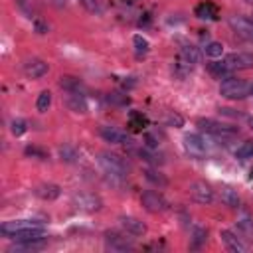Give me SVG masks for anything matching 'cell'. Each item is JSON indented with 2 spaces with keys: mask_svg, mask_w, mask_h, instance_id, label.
<instances>
[{
  "mask_svg": "<svg viewBox=\"0 0 253 253\" xmlns=\"http://www.w3.org/2000/svg\"><path fill=\"white\" fill-rule=\"evenodd\" d=\"M99 164L103 168V172L107 176H111L113 180H123L128 174V164L123 156L113 154V152H101L99 154Z\"/></svg>",
  "mask_w": 253,
  "mask_h": 253,
  "instance_id": "6da1fadb",
  "label": "cell"
},
{
  "mask_svg": "<svg viewBox=\"0 0 253 253\" xmlns=\"http://www.w3.org/2000/svg\"><path fill=\"white\" fill-rule=\"evenodd\" d=\"M219 93L225 99H243V97L251 95V83H247L243 79L225 77L219 85Z\"/></svg>",
  "mask_w": 253,
  "mask_h": 253,
  "instance_id": "7a4b0ae2",
  "label": "cell"
},
{
  "mask_svg": "<svg viewBox=\"0 0 253 253\" xmlns=\"http://www.w3.org/2000/svg\"><path fill=\"white\" fill-rule=\"evenodd\" d=\"M223 63L229 71H243L253 67V53L249 51H233L223 57Z\"/></svg>",
  "mask_w": 253,
  "mask_h": 253,
  "instance_id": "3957f363",
  "label": "cell"
},
{
  "mask_svg": "<svg viewBox=\"0 0 253 253\" xmlns=\"http://www.w3.org/2000/svg\"><path fill=\"white\" fill-rule=\"evenodd\" d=\"M184 148H186V152H188L190 156L202 158V156L208 154L210 144H208V140H206L204 136H200V134H186V136H184Z\"/></svg>",
  "mask_w": 253,
  "mask_h": 253,
  "instance_id": "277c9868",
  "label": "cell"
},
{
  "mask_svg": "<svg viewBox=\"0 0 253 253\" xmlns=\"http://www.w3.org/2000/svg\"><path fill=\"white\" fill-rule=\"evenodd\" d=\"M198 126L217 138H223V136H233L237 134V128L235 126H227V125H221V123H215L211 119H200L198 121Z\"/></svg>",
  "mask_w": 253,
  "mask_h": 253,
  "instance_id": "5b68a950",
  "label": "cell"
},
{
  "mask_svg": "<svg viewBox=\"0 0 253 253\" xmlns=\"http://www.w3.org/2000/svg\"><path fill=\"white\" fill-rule=\"evenodd\" d=\"M229 26H231V30H233L241 40L253 43V20H251V18H245V16H231V18H229Z\"/></svg>",
  "mask_w": 253,
  "mask_h": 253,
  "instance_id": "8992f818",
  "label": "cell"
},
{
  "mask_svg": "<svg viewBox=\"0 0 253 253\" xmlns=\"http://www.w3.org/2000/svg\"><path fill=\"white\" fill-rule=\"evenodd\" d=\"M73 206H75L77 210H81V211H97V210H101L103 202H101V198L95 196V194L81 192V194H75V196H73Z\"/></svg>",
  "mask_w": 253,
  "mask_h": 253,
  "instance_id": "52a82bcc",
  "label": "cell"
},
{
  "mask_svg": "<svg viewBox=\"0 0 253 253\" xmlns=\"http://www.w3.org/2000/svg\"><path fill=\"white\" fill-rule=\"evenodd\" d=\"M190 196L198 204H211L213 202V190L204 180H196L190 184Z\"/></svg>",
  "mask_w": 253,
  "mask_h": 253,
  "instance_id": "ba28073f",
  "label": "cell"
},
{
  "mask_svg": "<svg viewBox=\"0 0 253 253\" xmlns=\"http://www.w3.org/2000/svg\"><path fill=\"white\" fill-rule=\"evenodd\" d=\"M140 202H142L144 210H148V211H152V213H158V211H164V210H166L164 198H162L158 192H154V190H146V192L142 194Z\"/></svg>",
  "mask_w": 253,
  "mask_h": 253,
  "instance_id": "9c48e42d",
  "label": "cell"
},
{
  "mask_svg": "<svg viewBox=\"0 0 253 253\" xmlns=\"http://www.w3.org/2000/svg\"><path fill=\"white\" fill-rule=\"evenodd\" d=\"M105 241H107V247L113 249V251H128V249H132V241L126 239L125 235L117 233V231H107L105 233Z\"/></svg>",
  "mask_w": 253,
  "mask_h": 253,
  "instance_id": "30bf717a",
  "label": "cell"
},
{
  "mask_svg": "<svg viewBox=\"0 0 253 253\" xmlns=\"http://www.w3.org/2000/svg\"><path fill=\"white\" fill-rule=\"evenodd\" d=\"M30 227H42L40 221H30V219H18V221H4L0 225V231L8 237H12L16 231H22V229H30Z\"/></svg>",
  "mask_w": 253,
  "mask_h": 253,
  "instance_id": "8fae6325",
  "label": "cell"
},
{
  "mask_svg": "<svg viewBox=\"0 0 253 253\" xmlns=\"http://www.w3.org/2000/svg\"><path fill=\"white\" fill-rule=\"evenodd\" d=\"M24 73L32 79H40L47 73V63L42 61V59H28L24 63Z\"/></svg>",
  "mask_w": 253,
  "mask_h": 253,
  "instance_id": "7c38bea8",
  "label": "cell"
},
{
  "mask_svg": "<svg viewBox=\"0 0 253 253\" xmlns=\"http://www.w3.org/2000/svg\"><path fill=\"white\" fill-rule=\"evenodd\" d=\"M14 241H43L45 239V231L43 227H30V229H22L16 231L12 235Z\"/></svg>",
  "mask_w": 253,
  "mask_h": 253,
  "instance_id": "4fadbf2b",
  "label": "cell"
},
{
  "mask_svg": "<svg viewBox=\"0 0 253 253\" xmlns=\"http://www.w3.org/2000/svg\"><path fill=\"white\" fill-rule=\"evenodd\" d=\"M219 237H221L223 245H225L229 251H235V253H243V251H247V245L241 243V239H239L235 233H231L229 229H223V231L219 233Z\"/></svg>",
  "mask_w": 253,
  "mask_h": 253,
  "instance_id": "5bb4252c",
  "label": "cell"
},
{
  "mask_svg": "<svg viewBox=\"0 0 253 253\" xmlns=\"http://www.w3.org/2000/svg\"><path fill=\"white\" fill-rule=\"evenodd\" d=\"M101 136L107 140V142H111V144H126L128 142V136L123 132V130H119V128H115V126H101Z\"/></svg>",
  "mask_w": 253,
  "mask_h": 253,
  "instance_id": "9a60e30c",
  "label": "cell"
},
{
  "mask_svg": "<svg viewBox=\"0 0 253 253\" xmlns=\"http://www.w3.org/2000/svg\"><path fill=\"white\" fill-rule=\"evenodd\" d=\"M119 221H121L123 229H125V231H128V233H132V235H144V233H146V225H144L140 219H136V217L123 215Z\"/></svg>",
  "mask_w": 253,
  "mask_h": 253,
  "instance_id": "2e32d148",
  "label": "cell"
},
{
  "mask_svg": "<svg viewBox=\"0 0 253 253\" xmlns=\"http://www.w3.org/2000/svg\"><path fill=\"white\" fill-rule=\"evenodd\" d=\"M196 16L202 20H215L217 18V6L211 2H202L196 6Z\"/></svg>",
  "mask_w": 253,
  "mask_h": 253,
  "instance_id": "e0dca14e",
  "label": "cell"
},
{
  "mask_svg": "<svg viewBox=\"0 0 253 253\" xmlns=\"http://www.w3.org/2000/svg\"><path fill=\"white\" fill-rule=\"evenodd\" d=\"M59 186L57 184H42L36 188V196L42 200H55L59 196Z\"/></svg>",
  "mask_w": 253,
  "mask_h": 253,
  "instance_id": "ac0fdd59",
  "label": "cell"
},
{
  "mask_svg": "<svg viewBox=\"0 0 253 253\" xmlns=\"http://www.w3.org/2000/svg\"><path fill=\"white\" fill-rule=\"evenodd\" d=\"M59 87L65 89L67 93H81L83 91V85L77 77H71V75H63L59 77Z\"/></svg>",
  "mask_w": 253,
  "mask_h": 253,
  "instance_id": "d6986e66",
  "label": "cell"
},
{
  "mask_svg": "<svg viewBox=\"0 0 253 253\" xmlns=\"http://www.w3.org/2000/svg\"><path fill=\"white\" fill-rule=\"evenodd\" d=\"M65 103H67V107H69L73 113H85V111H87V103H85V99H83L81 93H69Z\"/></svg>",
  "mask_w": 253,
  "mask_h": 253,
  "instance_id": "ffe728a7",
  "label": "cell"
},
{
  "mask_svg": "<svg viewBox=\"0 0 253 253\" xmlns=\"http://www.w3.org/2000/svg\"><path fill=\"white\" fill-rule=\"evenodd\" d=\"M180 57H182L184 61L192 63V65L200 63V51H198V47H194V45H184V47L180 49Z\"/></svg>",
  "mask_w": 253,
  "mask_h": 253,
  "instance_id": "44dd1931",
  "label": "cell"
},
{
  "mask_svg": "<svg viewBox=\"0 0 253 253\" xmlns=\"http://www.w3.org/2000/svg\"><path fill=\"white\" fill-rule=\"evenodd\" d=\"M221 202L225 206H229V208H237L239 206V196H237V192L233 188L225 186V188H221Z\"/></svg>",
  "mask_w": 253,
  "mask_h": 253,
  "instance_id": "7402d4cb",
  "label": "cell"
},
{
  "mask_svg": "<svg viewBox=\"0 0 253 253\" xmlns=\"http://www.w3.org/2000/svg\"><path fill=\"white\" fill-rule=\"evenodd\" d=\"M16 6H18L28 18H38V2H36V0H16Z\"/></svg>",
  "mask_w": 253,
  "mask_h": 253,
  "instance_id": "603a6c76",
  "label": "cell"
},
{
  "mask_svg": "<svg viewBox=\"0 0 253 253\" xmlns=\"http://www.w3.org/2000/svg\"><path fill=\"white\" fill-rule=\"evenodd\" d=\"M208 69H210V73H211V75H215L217 79H221V77L225 79V77H229V73H231V71L225 67V63H223V61L210 63V65H208Z\"/></svg>",
  "mask_w": 253,
  "mask_h": 253,
  "instance_id": "cb8c5ba5",
  "label": "cell"
},
{
  "mask_svg": "<svg viewBox=\"0 0 253 253\" xmlns=\"http://www.w3.org/2000/svg\"><path fill=\"white\" fill-rule=\"evenodd\" d=\"M251 156H253V142H251V140L241 142V144L235 148V158L245 160V158H251Z\"/></svg>",
  "mask_w": 253,
  "mask_h": 253,
  "instance_id": "d4e9b609",
  "label": "cell"
},
{
  "mask_svg": "<svg viewBox=\"0 0 253 253\" xmlns=\"http://www.w3.org/2000/svg\"><path fill=\"white\" fill-rule=\"evenodd\" d=\"M49 105H51V93H49V91H42V93L38 95L36 109H38L40 113H45V111L49 109Z\"/></svg>",
  "mask_w": 253,
  "mask_h": 253,
  "instance_id": "484cf974",
  "label": "cell"
},
{
  "mask_svg": "<svg viewBox=\"0 0 253 253\" xmlns=\"http://www.w3.org/2000/svg\"><path fill=\"white\" fill-rule=\"evenodd\" d=\"M204 53H206L208 57H219V55L223 53V45H221L219 42H210V43H206Z\"/></svg>",
  "mask_w": 253,
  "mask_h": 253,
  "instance_id": "4316f807",
  "label": "cell"
},
{
  "mask_svg": "<svg viewBox=\"0 0 253 253\" xmlns=\"http://www.w3.org/2000/svg\"><path fill=\"white\" fill-rule=\"evenodd\" d=\"M59 156H61V160H65V162H75V160H77V150H75L73 146H69V144H63V146L59 148Z\"/></svg>",
  "mask_w": 253,
  "mask_h": 253,
  "instance_id": "83f0119b",
  "label": "cell"
},
{
  "mask_svg": "<svg viewBox=\"0 0 253 253\" xmlns=\"http://www.w3.org/2000/svg\"><path fill=\"white\" fill-rule=\"evenodd\" d=\"M79 4H81L87 12H91V14H101V12H103V6H101L99 0H79Z\"/></svg>",
  "mask_w": 253,
  "mask_h": 253,
  "instance_id": "f1b7e54d",
  "label": "cell"
},
{
  "mask_svg": "<svg viewBox=\"0 0 253 253\" xmlns=\"http://www.w3.org/2000/svg\"><path fill=\"white\" fill-rule=\"evenodd\" d=\"M176 75L178 77H186L188 73H190V69H192V63H188V61H184L180 55H178V61H176Z\"/></svg>",
  "mask_w": 253,
  "mask_h": 253,
  "instance_id": "f546056e",
  "label": "cell"
},
{
  "mask_svg": "<svg viewBox=\"0 0 253 253\" xmlns=\"http://www.w3.org/2000/svg\"><path fill=\"white\" fill-rule=\"evenodd\" d=\"M166 125H168V126H182V125H184V119H182L180 113L168 111V113H166Z\"/></svg>",
  "mask_w": 253,
  "mask_h": 253,
  "instance_id": "4dcf8cb0",
  "label": "cell"
},
{
  "mask_svg": "<svg viewBox=\"0 0 253 253\" xmlns=\"http://www.w3.org/2000/svg\"><path fill=\"white\" fill-rule=\"evenodd\" d=\"M26 121L24 119H16V121H12V126H10V130H12V134L14 136H22L24 132H26Z\"/></svg>",
  "mask_w": 253,
  "mask_h": 253,
  "instance_id": "1f68e13d",
  "label": "cell"
},
{
  "mask_svg": "<svg viewBox=\"0 0 253 253\" xmlns=\"http://www.w3.org/2000/svg\"><path fill=\"white\" fill-rule=\"evenodd\" d=\"M132 43L136 45V51H138V53H146V51H148V42H146L142 36H134V38H132Z\"/></svg>",
  "mask_w": 253,
  "mask_h": 253,
  "instance_id": "d6a6232c",
  "label": "cell"
},
{
  "mask_svg": "<svg viewBox=\"0 0 253 253\" xmlns=\"http://www.w3.org/2000/svg\"><path fill=\"white\" fill-rule=\"evenodd\" d=\"M146 178L150 180V182H154V184H158V186H164L166 184V180L158 174V172H154V170H146Z\"/></svg>",
  "mask_w": 253,
  "mask_h": 253,
  "instance_id": "836d02e7",
  "label": "cell"
},
{
  "mask_svg": "<svg viewBox=\"0 0 253 253\" xmlns=\"http://www.w3.org/2000/svg\"><path fill=\"white\" fill-rule=\"evenodd\" d=\"M34 28H36L38 34H45L47 32V24L42 18H34Z\"/></svg>",
  "mask_w": 253,
  "mask_h": 253,
  "instance_id": "e575fe53",
  "label": "cell"
},
{
  "mask_svg": "<svg viewBox=\"0 0 253 253\" xmlns=\"http://www.w3.org/2000/svg\"><path fill=\"white\" fill-rule=\"evenodd\" d=\"M109 101L119 103V105H126L128 103V97L126 95H121V93H113V95H109Z\"/></svg>",
  "mask_w": 253,
  "mask_h": 253,
  "instance_id": "d590c367",
  "label": "cell"
},
{
  "mask_svg": "<svg viewBox=\"0 0 253 253\" xmlns=\"http://www.w3.org/2000/svg\"><path fill=\"white\" fill-rule=\"evenodd\" d=\"M26 154H28V156H40V158H45V152L38 150L36 146H28V148H26Z\"/></svg>",
  "mask_w": 253,
  "mask_h": 253,
  "instance_id": "8d00e7d4",
  "label": "cell"
},
{
  "mask_svg": "<svg viewBox=\"0 0 253 253\" xmlns=\"http://www.w3.org/2000/svg\"><path fill=\"white\" fill-rule=\"evenodd\" d=\"M239 227L243 231H247V233H253V221H249V219H241L239 221Z\"/></svg>",
  "mask_w": 253,
  "mask_h": 253,
  "instance_id": "74e56055",
  "label": "cell"
},
{
  "mask_svg": "<svg viewBox=\"0 0 253 253\" xmlns=\"http://www.w3.org/2000/svg\"><path fill=\"white\" fill-rule=\"evenodd\" d=\"M132 128H140L142 126V123H144V119L140 117V115H136V113H132Z\"/></svg>",
  "mask_w": 253,
  "mask_h": 253,
  "instance_id": "f35d334b",
  "label": "cell"
},
{
  "mask_svg": "<svg viewBox=\"0 0 253 253\" xmlns=\"http://www.w3.org/2000/svg\"><path fill=\"white\" fill-rule=\"evenodd\" d=\"M249 126L253 128V117H249Z\"/></svg>",
  "mask_w": 253,
  "mask_h": 253,
  "instance_id": "ab89813d",
  "label": "cell"
},
{
  "mask_svg": "<svg viewBox=\"0 0 253 253\" xmlns=\"http://www.w3.org/2000/svg\"><path fill=\"white\" fill-rule=\"evenodd\" d=\"M251 95H253V83H251Z\"/></svg>",
  "mask_w": 253,
  "mask_h": 253,
  "instance_id": "60d3db41",
  "label": "cell"
}]
</instances>
